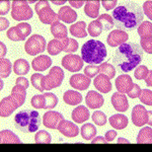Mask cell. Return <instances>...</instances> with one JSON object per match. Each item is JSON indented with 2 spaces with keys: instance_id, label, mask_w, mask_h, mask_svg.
<instances>
[{
  "instance_id": "1",
  "label": "cell",
  "mask_w": 152,
  "mask_h": 152,
  "mask_svg": "<svg viewBox=\"0 0 152 152\" xmlns=\"http://www.w3.org/2000/svg\"><path fill=\"white\" fill-rule=\"evenodd\" d=\"M112 18L118 29L130 31L138 28L143 23L144 13L139 4L135 2H126L114 9Z\"/></svg>"
},
{
  "instance_id": "2",
  "label": "cell",
  "mask_w": 152,
  "mask_h": 152,
  "mask_svg": "<svg viewBox=\"0 0 152 152\" xmlns=\"http://www.w3.org/2000/svg\"><path fill=\"white\" fill-rule=\"evenodd\" d=\"M143 59V50L137 44L125 43L117 48L112 62L119 73H128L140 65Z\"/></svg>"
},
{
  "instance_id": "3",
  "label": "cell",
  "mask_w": 152,
  "mask_h": 152,
  "mask_svg": "<svg viewBox=\"0 0 152 152\" xmlns=\"http://www.w3.org/2000/svg\"><path fill=\"white\" fill-rule=\"evenodd\" d=\"M26 97V88L19 84H15L12 87L11 94L0 100V117L7 118L21 107Z\"/></svg>"
},
{
  "instance_id": "4",
  "label": "cell",
  "mask_w": 152,
  "mask_h": 152,
  "mask_svg": "<svg viewBox=\"0 0 152 152\" xmlns=\"http://www.w3.org/2000/svg\"><path fill=\"white\" fill-rule=\"evenodd\" d=\"M41 122L40 114L35 110H23L15 115L13 120L15 128L23 133H33L38 131Z\"/></svg>"
},
{
  "instance_id": "5",
  "label": "cell",
  "mask_w": 152,
  "mask_h": 152,
  "mask_svg": "<svg viewBox=\"0 0 152 152\" xmlns=\"http://www.w3.org/2000/svg\"><path fill=\"white\" fill-rule=\"evenodd\" d=\"M107 48L100 41L89 40L83 44L81 48V58L83 62L90 65L100 64L107 57Z\"/></svg>"
},
{
  "instance_id": "6",
  "label": "cell",
  "mask_w": 152,
  "mask_h": 152,
  "mask_svg": "<svg viewBox=\"0 0 152 152\" xmlns=\"http://www.w3.org/2000/svg\"><path fill=\"white\" fill-rule=\"evenodd\" d=\"M64 79V71L59 66H54L51 68L48 75L43 76L42 86L44 90H51L53 88L60 86Z\"/></svg>"
},
{
  "instance_id": "7",
  "label": "cell",
  "mask_w": 152,
  "mask_h": 152,
  "mask_svg": "<svg viewBox=\"0 0 152 152\" xmlns=\"http://www.w3.org/2000/svg\"><path fill=\"white\" fill-rule=\"evenodd\" d=\"M26 0H14L12 1L11 16L14 20H28L33 18L34 13Z\"/></svg>"
},
{
  "instance_id": "8",
  "label": "cell",
  "mask_w": 152,
  "mask_h": 152,
  "mask_svg": "<svg viewBox=\"0 0 152 152\" xmlns=\"http://www.w3.org/2000/svg\"><path fill=\"white\" fill-rule=\"evenodd\" d=\"M46 40L43 36L40 35H34L29 37L28 41L24 44V50L26 52L31 56H36L39 54L43 53L46 50Z\"/></svg>"
},
{
  "instance_id": "9",
  "label": "cell",
  "mask_w": 152,
  "mask_h": 152,
  "mask_svg": "<svg viewBox=\"0 0 152 152\" xmlns=\"http://www.w3.org/2000/svg\"><path fill=\"white\" fill-rule=\"evenodd\" d=\"M62 66L70 72H78L83 68V60L78 55L68 54L62 58Z\"/></svg>"
},
{
  "instance_id": "10",
  "label": "cell",
  "mask_w": 152,
  "mask_h": 152,
  "mask_svg": "<svg viewBox=\"0 0 152 152\" xmlns=\"http://www.w3.org/2000/svg\"><path fill=\"white\" fill-rule=\"evenodd\" d=\"M148 121V111L141 104H137L132 111V122L136 127H141L147 124Z\"/></svg>"
},
{
  "instance_id": "11",
  "label": "cell",
  "mask_w": 152,
  "mask_h": 152,
  "mask_svg": "<svg viewBox=\"0 0 152 152\" xmlns=\"http://www.w3.org/2000/svg\"><path fill=\"white\" fill-rule=\"evenodd\" d=\"M129 40V35L121 29H115L107 36V42L110 47H119Z\"/></svg>"
},
{
  "instance_id": "12",
  "label": "cell",
  "mask_w": 152,
  "mask_h": 152,
  "mask_svg": "<svg viewBox=\"0 0 152 152\" xmlns=\"http://www.w3.org/2000/svg\"><path fill=\"white\" fill-rule=\"evenodd\" d=\"M62 120H64V117L61 113L55 112V111H50L47 112L44 115L43 118V124L45 127H47L49 129L56 130L58 128V125Z\"/></svg>"
},
{
  "instance_id": "13",
  "label": "cell",
  "mask_w": 152,
  "mask_h": 152,
  "mask_svg": "<svg viewBox=\"0 0 152 152\" xmlns=\"http://www.w3.org/2000/svg\"><path fill=\"white\" fill-rule=\"evenodd\" d=\"M57 130L61 134L68 137V138L76 137L79 133V129H78L77 125H75L70 121H66V120H62L59 123Z\"/></svg>"
},
{
  "instance_id": "14",
  "label": "cell",
  "mask_w": 152,
  "mask_h": 152,
  "mask_svg": "<svg viewBox=\"0 0 152 152\" xmlns=\"http://www.w3.org/2000/svg\"><path fill=\"white\" fill-rule=\"evenodd\" d=\"M68 41H69L68 38L54 39V40H51L47 46L48 53L52 56H56V55H58V54H60L61 52H64V50L68 45Z\"/></svg>"
},
{
  "instance_id": "15",
  "label": "cell",
  "mask_w": 152,
  "mask_h": 152,
  "mask_svg": "<svg viewBox=\"0 0 152 152\" xmlns=\"http://www.w3.org/2000/svg\"><path fill=\"white\" fill-rule=\"evenodd\" d=\"M70 85L77 90H85L89 87L91 80L84 74H74L70 77Z\"/></svg>"
},
{
  "instance_id": "16",
  "label": "cell",
  "mask_w": 152,
  "mask_h": 152,
  "mask_svg": "<svg viewBox=\"0 0 152 152\" xmlns=\"http://www.w3.org/2000/svg\"><path fill=\"white\" fill-rule=\"evenodd\" d=\"M94 85L99 92H102V94H109L112 90L111 79L102 73H99L95 76Z\"/></svg>"
},
{
  "instance_id": "17",
  "label": "cell",
  "mask_w": 152,
  "mask_h": 152,
  "mask_svg": "<svg viewBox=\"0 0 152 152\" xmlns=\"http://www.w3.org/2000/svg\"><path fill=\"white\" fill-rule=\"evenodd\" d=\"M113 107H115V110L118 112H126L129 109V102L128 99L125 95V94H121V92H115L112 95L111 99Z\"/></svg>"
},
{
  "instance_id": "18",
  "label": "cell",
  "mask_w": 152,
  "mask_h": 152,
  "mask_svg": "<svg viewBox=\"0 0 152 152\" xmlns=\"http://www.w3.org/2000/svg\"><path fill=\"white\" fill-rule=\"evenodd\" d=\"M116 84L118 92H121V94H128L130 90L133 87V80H132L131 76L125 74V75H120L117 77Z\"/></svg>"
},
{
  "instance_id": "19",
  "label": "cell",
  "mask_w": 152,
  "mask_h": 152,
  "mask_svg": "<svg viewBox=\"0 0 152 152\" xmlns=\"http://www.w3.org/2000/svg\"><path fill=\"white\" fill-rule=\"evenodd\" d=\"M85 102L89 109H99L104 105V97L99 92L90 90L87 92L86 97H85Z\"/></svg>"
},
{
  "instance_id": "20",
  "label": "cell",
  "mask_w": 152,
  "mask_h": 152,
  "mask_svg": "<svg viewBox=\"0 0 152 152\" xmlns=\"http://www.w3.org/2000/svg\"><path fill=\"white\" fill-rule=\"evenodd\" d=\"M38 15L40 20L45 24H53L56 21H59L58 14H56L52 10L50 5H47L46 7H44L43 9H41L38 12Z\"/></svg>"
},
{
  "instance_id": "21",
  "label": "cell",
  "mask_w": 152,
  "mask_h": 152,
  "mask_svg": "<svg viewBox=\"0 0 152 152\" xmlns=\"http://www.w3.org/2000/svg\"><path fill=\"white\" fill-rule=\"evenodd\" d=\"M51 65H52V59L46 55L38 56L31 62L33 69L35 71H45L50 68Z\"/></svg>"
},
{
  "instance_id": "22",
  "label": "cell",
  "mask_w": 152,
  "mask_h": 152,
  "mask_svg": "<svg viewBox=\"0 0 152 152\" xmlns=\"http://www.w3.org/2000/svg\"><path fill=\"white\" fill-rule=\"evenodd\" d=\"M71 117H72V120L75 122V123L82 124L89 119L90 114H89L88 109H86L84 105H79V107H77L76 109H74L72 111Z\"/></svg>"
},
{
  "instance_id": "23",
  "label": "cell",
  "mask_w": 152,
  "mask_h": 152,
  "mask_svg": "<svg viewBox=\"0 0 152 152\" xmlns=\"http://www.w3.org/2000/svg\"><path fill=\"white\" fill-rule=\"evenodd\" d=\"M58 18L66 23H72L77 19V13L71 7L63 6L58 12Z\"/></svg>"
},
{
  "instance_id": "24",
  "label": "cell",
  "mask_w": 152,
  "mask_h": 152,
  "mask_svg": "<svg viewBox=\"0 0 152 152\" xmlns=\"http://www.w3.org/2000/svg\"><path fill=\"white\" fill-rule=\"evenodd\" d=\"M100 6V1L99 0H89L85 2L84 12L90 18H96L99 16V9Z\"/></svg>"
},
{
  "instance_id": "25",
  "label": "cell",
  "mask_w": 152,
  "mask_h": 152,
  "mask_svg": "<svg viewBox=\"0 0 152 152\" xmlns=\"http://www.w3.org/2000/svg\"><path fill=\"white\" fill-rule=\"evenodd\" d=\"M109 122L113 128L117 130H123L128 125V118L121 114L113 115L112 117H110Z\"/></svg>"
},
{
  "instance_id": "26",
  "label": "cell",
  "mask_w": 152,
  "mask_h": 152,
  "mask_svg": "<svg viewBox=\"0 0 152 152\" xmlns=\"http://www.w3.org/2000/svg\"><path fill=\"white\" fill-rule=\"evenodd\" d=\"M0 142L1 144H21L23 142L12 131L2 130L0 132Z\"/></svg>"
},
{
  "instance_id": "27",
  "label": "cell",
  "mask_w": 152,
  "mask_h": 152,
  "mask_svg": "<svg viewBox=\"0 0 152 152\" xmlns=\"http://www.w3.org/2000/svg\"><path fill=\"white\" fill-rule=\"evenodd\" d=\"M63 100L69 105H76L82 102V95L75 90H67L63 95Z\"/></svg>"
},
{
  "instance_id": "28",
  "label": "cell",
  "mask_w": 152,
  "mask_h": 152,
  "mask_svg": "<svg viewBox=\"0 0 152 152\" xmlns=\"http://www.w3.org/2000/svg\"><path fill=\"white\" fill-rule=\"evenodd\" d=\"M70 34L76 38H85L87 36L86 23L84 21H77L70 26Z\"/></svg>"
},
{
  "instance_id": "29",
  "label": "cell",
  "mask_w": 152,
  "mask_h": 152,
  "mask_svg": "<svg viewBox=\"0 0 152 152\" xmlns=\"http://www.w3.org/2000/svg\"><path fill=\"white\" fill-rule=\"evenodd\" d=\"M51 33L55 37V39H65L67 38L68 31L66 26L60 21H56L53 24H51Z\"/></svg>"
},
{
  "instance_id": "30",
  "label": "cell",
  "mask_w": 152,
  "mask_h": 152,
  "mask_svg": "<svg viewBox=\"0 0 152 152\" xmlns=\"http://www.w3.org/2000/svg\"><path fill=\"white\" fill-rule=\"evenodd\" d=\"M138 144H151L152 143V129L151 127H144L137 136Z\"/></svg>"
},
{
  "instance_id": "31",
  "label": "cell",
  "mask_w": 152,
  "mask_h": 152,
  "mask_svg": "<svg viewBox=\"0 0 152 152\" xmlns=\"http://www.w3.org/2000/svg\"><path fill=\"white\" fill-rule=\"evenodd\" d=\"M13 71L18 75H26L29 72V64L26 59H18L13 63Z\"/></svg>"
},
{
  "instance_id": "32",
  "label": "cell",
  "mask_w": 152,
  "mask_h": 152,
  "mask_svg": "<svg viewBox=\"0 0 152 152\" xmlns=\"http://www.w3.org/2000/svg\"><path fill=\"white\" fill-rule=\"evenodd\" d=\"M96 128L94 125L87 123L81 127V136L84 140H91L96 135Z\"/></svg>"
},
{
  "instance_id": "33",
  "label": "cell",
  "mask_w": 152,
  "mask_h": 152,
  "mask_svg": "<svg viewBox=\"0 0 152 152\" xmlns=\"http://www.w3.org/2000/svg\"><path fill=\"white\" fill-rule=\"evenodd\" d=\"M97 21L100 23L102 28V31H110L115 26V23H114V19L110 14H102L100 16H99L97 18Z\"/></svg>"
},
{
  "instance_id": "34",
  "label": "cell",
  "mask_w": 152,
  "mask_h": 152,
  "mask_svg": "<svg viewBox=\"0 0 152 152\" xmlns=\"http://www.w3.org/2000/svg\"><path fill=\"white\" fill-rule=\"evenodd\" d=\"M7 38L13 42H19L24 41L26 39V37H24L23 34L21 33V31L18 28V26H15L7 31Z\"/></svg>"
},
{
  "instance_id": "35",
  "label": "cell",
  "mask_w": 152,
  "mask_h": 152,
  "mask_svg": "<svg viewBox=\"0 0 152 152\" xmlns=\"http://www.w3.org/2000/svg\"><path fill=\"white\" fill-rule=\"evenodd\" d=\"M0 69H1V72H0V76L1 78H7L11 73V69H12V65L11 62L8 60V59H1L0 60Z\"/></svg>"
},
{
  "instance_id": "36",
  "label": "cell",
  "mask_w": 152,
  "mask_h": 152,
  "mask_svg": "<svg viewBox=\"0 0 152 152\" xmlns=\"http://www.w3.org/2000/svg\"><path fill=\"white\" fill-rule=\"evenodd\" d=\"M35 142L37 144H50L52 142V137L47 131L41 130L35 136Z\"/></svg>"
},
{
  "instance_id": "37",
  "label": "cell",
  "mask_w": 152,
  "mask_h": 152,
  "mask_svg": "<svg viewBox=\"0 0 152 152\" xmlns=\"http://www.w3.org/2000/svg\"><path fill=\"white\" fill-rule=\"evenodd\" d=\"M99 67V73H102V74L107 75L110 79H113V78L116 76V69L115 67L113 66L112 64L107 62H104V63H102Z\"/></svg>"
},
{
  "instance_id": "38",
  "label": "cell",
  "mask_w": 152,
  "mask_h": 152,
  "mask_svg": "<svg viewBox=\"0 0 152 152\" xmlns=\"http://www.w3.org/2000/svg\"><path fill=\"white\" fill-rule=\"evenodd\" d=\"M44 99H45V109L47 110L54 109L58 104V97L56 96V94L51 92L44 94Z\"/></svg>"
},
{
  "instance_id": "39",
  "label": "cell",
  "mask_w": 152,
  "mask_h": 152,
  "mask_svg": "<svg viewBox=\"0 0 152 152\" xmlns=\"http://www.w3.org/2000/svg\"><path fill=\"white\" fill-rule=\"evenodd\" d=\"M140 47L144 52L152 54V35L140 37Z\"/></svg>"
},
{
  "instance_id": "40",
  "label": "cell",
  "mask_w": 152,
  "mask_h": 152,
  "mask_svg": "<svg viewBox=\"0 0 152 152\" xmlns=\"http://www.w3.org/2000/svg\"><path fill=\"white\" fill-rule=\"evenodd\" d=\"M88 33L91 37H99L102 33V28L97 20H94L88 26Z\"/></svg>"
},
{
  "instance_id": "41",
  "label": "cell",
  "mask_w": 152,
  "mask_h": 152,
  "mask_svg": "<svg viewBox=\"0 0 152 152\" xmlns=\"http://www.w3.org/2000/svg\"><path fill=\"white\" fill-rule=\"evenodd\" d=\"M92 121H94V124L97 125V126H104V125L107 124V116H105L102 112L96 111L92 114Z\"/></svg>"
},
{
  "instance_id": "42",
  "label": "cell",
  "mask_w": 152,
  "mask_h": 152,
  "mask_svg": "<svg viewBox=\"0 0 152 152\" xmlns=\"http://www.w3.org/2000/svg\"><path fill=\"white\" fill-rule=\"evenodd\" d=\"M139 99L143 102L144 104L151 105L152 104V91L149 89H142L140 94H139Z\"/></svg>"
},
{
  "instance_id": "43",
  "label": "cell",
  "mask_w": 152,
  "mask_h": 152,
  "mask_svg": "<svg viewBox=\"0 0 152 152\" xmlns=\"http://www.w3.org/2000/svg\"><path fill=\"white\" fill-rule=\"evenodd\" d=\"M31 104L35 109H45V99L44 94L34 95L31 100Z\"/></svg>"
},
{
  "instance_id": "44",
  "label": "cell",
  "mask_w": 152,
  "mask_h": 152,
  "mask_svg": "<svg viewBox=\"0 0 152 152\" xmlns=\"http://www.w3.org/2000/svg\"><path fill=\"white\" fill-rule=\"evenodd\" d=\"M43 76L40 74V73H35V74L31 75V82L33 84V86L36 88V89L40 90V91L43 92L44 91V88L42 86V79H43Z\"/></svg>"
},
{
  "instance_id": "45",
  "label": "cell",
  "mask_w": 152,
  "mask_h": 152,
  "mask_svg": "<svg viewBox=\"0 0 152 152\" xmlns=\"http://www.w3.org/2000/svg\"><path fill=\"white\" fill-rule=\"evenodd\" d=\"M148 68L144 65H138L137 68L135 69V72H134V76L136 79L138 80H141V79H144L146 77L147 73H148Z\"/></svg>"
},
{
  "instance_id": "46",
  "label": "cell",
  "mask_w": 152,
  "mask_h": 152,
  "mask_svg": "<svg viewBox=\"0 0 152 152\" xmlns=\"http://www.w3.org/2000/svg\"><path fill=\"white\" fill-rule=\"evenodd\" d=\"M99 73V67L96 65H88L86 67H84V75H86L89 78L94 77Z\"/></svg>"
},
{
  "instance_id": "47",
  "label": "cell",
  "mask_w": 152,
  "mask_h": 152,
  "mask_svg": "<svg viewBox=\"0 0 152 152\" xmlns=\"http://www.w3.org/2000/svg\"><path fill=\"white\" fill-rule=\"evenodd\" d=\"M78 49V43L77 41L74 40V39H69L68 41V45L66 49L64 50V52L66 53H73V52H76Z\"/></svg>"
},
{
  "instance_id": "48",
  "label": "cell",
  "mask_w": 152,
  "mask_h": 152,
  "mask_svg": "<svg viewBox=\"0 0 152 152\" xmlns=\"http://www.w3.org/2000/svg\"><path fill=\"white\" fill-rule=\"evenodd\" d=\"M18 28L21 31V33L23 34L24 37H28V36L31 35V24H28L26 23H20L18 24Z\"/></svg>"
},
{
  "instance_id": "49",
  "label": "cell",
  "mask_w": 152,
  "mask_h": 152,
  "mask_svg": "<svg viewBox=\"0 0 152 152\" xmlns=\"http://www.w3.org/2000/svg\"><path fill=\"white\" fill-rule=\"evenodd\" d=\"M140 92H141L140 86H139L138 84H135V83H133V87H132V89L128 92V96L131 97V99H136V97L139 96Z\"/></svg>"
},
{
  "instance_id": "50",
  "label": "cell",
  "mask_w": 152,
  "mask_h": 152,
  "mask_svg": "<svg viewBox=\"0 0 152 152\" xmlns=\"http://www.w3.org/2000/svg\"><path fill=\"white\" fill-rule=\"evenodd\" d=\"M1 7H0V14L1 16L6 15L9 11V8H10V1H7V0H2L1 2Z\"/></svg>"
},
{
  "instance_id": "51",
  "label": "cell",
  "mask_w": 152,
  "mask_h": 152,
  "mask_svg": "<svg viewBox=\"0 0 152 152\" xmlns=\"http://www.w3.org/2000/svg\"><path fill=\"white\" fill-rule=\"evenodd\" d=\"M152 1H146L143 4V12L148 16L149 19H152Z\"/></svg>"
},
{
  "instance_id": "52",
  "label": "cell",
  "mask_w": 152,
  "mask_h": 152,
  "mask_svg": "<svg viewBox=\"0 0 152 152\" xmlns=\"http://www.w3.org/2000/svg\"><path fill=\"white\" fill-rule=\"evenodd\" d=\"M100 3L102 4V6H104V9H107V10H111V9L115 8V7L117 6V3L118 1L117 0H113V1H107V0H102Z\"/></svg>"
},
{
  "instance_id": "53",
  "label": "cell",
  "mask_w": 152,
  "mask_h": 152,
  "mask_svg": "<svg viewBox=\"0 0 152 152\" xmlns=\"http://www.w3.org/2000/svg\"><path fill=\"white\" fill-rule=\"evenodd\" d=\"M117 134L118 133L116 131H114V130H109V131L105 133V136H104V138H105V140L107 141V143H110V142H112L114 140V139L116 138Z\"/></svg>"
},
{
  "instance_id": "54",
  "label": "cell",
  "mask_w": 152,
  "mask_h": 152,
  "mask_svg": "<svg viewBox=\"0 0 152 152\" xmlns=\"http://www.w3.org/2000/svg\"><path fill=\"white\" fill-rule=\"evenodd\" d=\"M47 5H50V2L47 1V0H45V1L41 0V1L37 2V3H36V12L38 13V12L40 11L41 9H43L44 7H46Z\"/></svg>"
},
{
  "instance_id": "55",
  "label": "cell",
  "mask_w": 152,
  "mask_h": 152,
  "mask_svg": "<svg viewBox=\"0 0 152 152\" xmlns=\"http://www.w3.org/2000/svg\"><path fill=\"white\" fill-rule=\"evenodd\" d=\"M8 26H9L8 19L5 18H3V16H1V18H0V31H5V29L8 28Z\"/></svg>"
},
{
  "instance_id": "56",
  "label": "cell",
  "mask_w": 152,
  "mask_h": 152,
  "mask_svg": "<svg viewBox=\"0 0 152 152\" xmlns=\"http://www.w3.org/2000/svg\"><path fill=\"white\" fill-rule=\"evenodd\" d=\"M15 84H19V85H21V86H23V87H26V88H28V80L26 79V78H24V77H18V79H16V81H15Z\"/></svg>"
},
{
  "instance_id": "57",
  "label": "cell",
  "mask_w": 152,
  "mask_h": 152,
  "mask_svg": "<svg viewBox=\"0 0 152 152\" xmlns=\"http://www.w3.org/2000/svg\"><path fill=\"white\" fill-rule=\"evenodd\" d=\"M86 1H84V0H80V1H74V0H70L69 3L70 5L72 7H75V8H80L83 4L85 3Z\"/></svg>"
},
{
  "instance_id": "58",
  "label": "cell",
  "mask_w": 152,
  "mask_h": 152,
  "mask_svg": "<svg viewBox=\"0 0 152 152\" xmlns=\"http://www.w3.org/2000/svg\"><path fill=\"white\" fill-rule=\"evenodd\" d=\"M97 143H100V144H107V141L105 140V138L102 136H99V137H95L94 140L91 141V144H97Z\"/></svg>"
},
{
  "instance_id": "59",
  "label": "cell",
  "mask_w": 152,
  "mask_h": 152,
  "mask_svg": "<svg viewBox=\"0 0 152 152\" xmlns=\"http://www.w3.org/2000/svg\"><path fill=\"white\" fill-rule=\"evenodd\" d=\"M151 78H152V71L149 70L148 73H147V75H146V77L144 78V79H145V82H146V85H147V86H149V87H150L151 85H152Z\"/></svg>"
},
{
  "instance_id": "60",
  "label": "cell",
  "mask_w": 152,
  "mask_h": 152,
  "mask_svg": "<svg viewBox=\"0 0 152 152\" xmlns=\"http://www.w3.org/2000/svg\"><path fill=\"white\" fill-rule=\"evenodd\" d=\"M0 48H1V52H0V57H1V59H3L4 56L6 55V46L3 44V42H0Z\"/></svg>"
},
{
  "instance_id": "61",
  "label": "cell",
  "mask_w": 152,
  "mask_h": 152,
  "mask_svg": "<svg viewBox=\"0 0 152 152\" xmlns=\"http://www.w3.org/2000/svg\"><path fill=\"white\" fill-rule=\"evenodd\" d=\"M121 143H127V144H129L130 141H128L127 139H125V138H119V139H118V144H121Z\"/></svg>"
},
{
  "instance_id": "62",
  "label": "cell",
  "mask_w": 152,
  "mask_h": 152,
  "mask_svg": "<svg viewBox=\"0 0 152 152\" xmlns=\"http://www.w3.org/2000/svg\"><path fill=\"white\" fill-rule=\"evenodd\" d=\"M52 3L55 4V5H63L64 3H66V0H62V1H54V0H52Z\"/></svg>"
},
{
  "instance_id": "63",
  "label": "cell",
  "mask_w": 152,
  "mask_h": 152,
  "mask_svg": "<svg viewBox=\"0 0 152 152\" xmlns=\"http://www.w3.org/2000/svg\"><path fill=\"white\" fill-rule=\"evenodd\" d=\"M151 115H152V112L149 111L148 112V121H147V124H148L149 126L151 125Z\"/></svg>"
},
{
  "instance_id": "64",
  "label": "cell",
  "mask_w": 152,
  "mask_h": 152,
  "mask_svg": "<svg viewBox=\"0 0 152 152\" xmlns=\"http://www.w3.org/2000/svg\"><path fill=\"white\" fill-rule=\"evenodd\" d=\"M3 84H4V83H3V80H1V89L3 88Z\"/></svg>"
}]
</instances>
